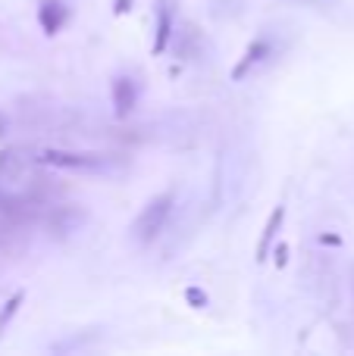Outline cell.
Instances as JSON below:
<instances>
[{"instance_id": "5b68a950", "label": "cell", "mask_w": 354, "mask_h": 356, "mask_svg": "<svg viewBox=\"0 0 354 356\" xmlns=\"http://www.w3.org/2000/svg\"><path fill=\"white\" fill-rule=\"evenodd\" d=\"M138 104V88L129 75H119L113 79V106H116V116H129Z\"/></svg>"}, {"instance_id": "7a4b0ae2", "label": "cell", "mask_w": 354, "mask_h": 356, "mask_svg": "<svg viewBox=\"0 0 354 356\" xmlns=\"http://www.w3.org/2000/svg\"><path fill=\"white\" fill-rule=\"evenodd\" d=\"M169 209H173V194H169V191L160 197H154V200L138 213L135 225H132V238H135L138 244L157 241V234L163 232V225H167V219H169Z\"/></svg>"}, {"instance_id": "8992f818", "label": "cell", "mask_w": 354, "mask_h": 356, "mask_svg": "<svg viewBox=\"0 0 354 356\" xmlns=\"http://www.w3.org/2000/svg\"><path fill=\"white\" fill-rule=\"evenodd\" d=\"M66 19H69V10L60 0H44V3L38 6V22H41L44 35H56V31L66 25Z\"/></svg>"}, {"instance_id": "6da1fadb", "label": "cell", "mask_w": 354, "mask_h": 356, "mask_svg": "<svg viewBox=\"0 0 354 356\" xmlns=\"http://www.w3.org/2000/svg\"><path fill=\"white\" fill-rule=\"evenodd\" d=\"M35 160L41 163V166L69 169V172H107V169L113 166V160L104 154H82V150H60V147L38 150Z\"/></svg>"}, {"instance_id": "7c38bea8", "label": "cell", "mask_w": 354, "mask_h": 356, "mask_svg": "<svg viewBox=\"0 0 354 356\" xmlns=\"http://www.w3.org/2000/svg\"><path fill=\"white\" fill-rule=\"evenodd\" d=\"M188 303H192V307L194 309H201V307H207V294H204V291H201V288H188Z\"/></svg>"}, {"instance_id": "4fadbf2b", "label": "cell", "mask_w": 354, "mask_h": 356, "mask_svg": "<svg viewBox=\"0 0 354 356\" xmlns=\"http://www.w3.org/2000/svg\"><path fill=\"white\" fill-rule=\"evenodd\" d=\"M273 257H276V266H286L288 263V244H276Z\"/></svg>"}, {"instance_id": "52a82bcc", "label": "cell", "mask_w": 354, "mask_h": 356, "mask_svg": "<svg viewBox=\"0 0 354 356\" xmlns=\"http://www.w3.org/2000/svg\"><path fill=\"white\" fill-rule=\"evenodd\" d=\"M31 156L19 147H6L0 150V178H22L29 172Z\"/></svg>"}, {"instance_id": "5bb4252c", "label": "cell", "mask_w": 354, "mask_h": 356, "mask_svg": "<svg viewBox=\"0 0 354 356\" xmlns=\"http://www.w3.org/2000/svg\"><path fill=\"white\" fill-rule=\"evenodd\" d=\"M351 284H354V272H351Z\"/></svg>"}, {"instance_id": "30bf717a", "label": "cell", "mask_w": 354, "mask_h": 356, "mask_svg": "<svg viewBox=\"0 0 354 356\" xmlns=\"http://www.w3.org/2000/svg\"><path fill=\"white\" fill-rule=\"evenodd\" d=\"M169 35H173V10H169V3H160V10H157V38H154V54H163V50H167Z\"/></svg>"}, {"instance_id": "9c48e42d", "label": "cell", "mask_w": 354, "mask_h": 356, "mask_svg": "<svg viewBox=\"0 0 354 356\" xmlns=\"http://www.w3.org/2000/svg\"><path fill=\"white\" fill-rule=\"evenodd\" d=\"M267 54H270V44H267V41H254V44H251V47H248V50H245L242 63H238V66L232 69V79H236V81H242L245 75L251 72V66H257V63H261V60H263V56H267Z\"/></svg>"}, {"instance_id": "ba28073f", "label": "cell", "mask_w": 354, "mask_h": 356, "mask_svg": "<svg viewBox=\"0 0 354 356\" xmlns=\"http://www.w3.org/2000/svg\"><path fill=\"white\" fill-rule=\"evenodd\" d=\"M282 219H286V209H282V207H276L273 213H270L267 225H263L261 241H257V259H267V257H270V244H273L276 232H279V228H282Z\"/></svg>"}, {"instance_id": "8fae6325", "label": "cell", "mask_w": 354, "mask_h": 356, "mask_svg": "<svg viewBox=\"0 0 354 356\" xmlns=\"http://www.w3.org/2000/svg\"><path fill=\"white\" fill-rule=\"evenodd\" d=\"M19 303H22V294H13L10 300L3 303V309H0V334H3V328L10 325V319H13V316H16Z\"/></svg>"}, {"instance_id": "3957f363", "label": "cell", "mask_w": 354, "mask_h": 356, "mask_svg": "<svg viewBox=\"0 0 354 356\" xmlns=\"http://www.w3.org/2000/svg\"><path fill=\"white\" fill-rule=\"evenodd\" d=\"M66 194V184L60 181V178L47 175V172H35L29 175V184H25V197L35 203H41V207H47V203H54L56 197Z\"/></svg>"}, {"instance_id": "277c9868", "label": "cell", "mask_w": 354, "mask_h": 356, "mask_svg": "<svg viewBox=\"0 0 354 356\" xmlns=\"http://www.w3.org/2000/svg\"><path fill=\"white\" fill-rule=\"evenodd\" d=\"M85 219H88V213L82 207H54L47 216V228L56 238H66V234L79 232L85 225Z\"/></svg>"}]
</instances>
